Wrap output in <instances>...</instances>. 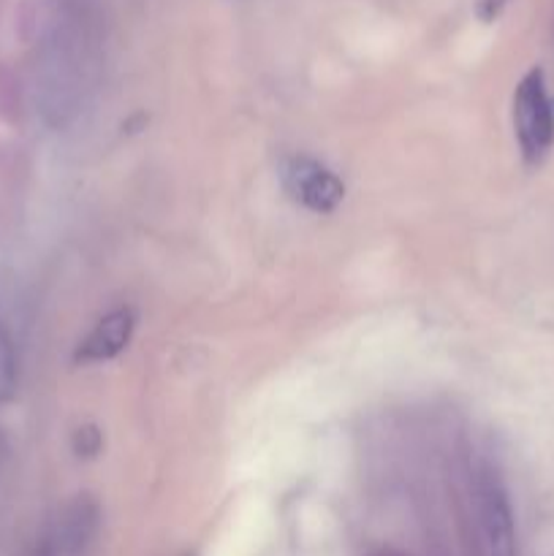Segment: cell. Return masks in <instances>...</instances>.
<instances>
[{
	"instance_id": "1",
	"label": "cell",
	"mask_w": 554,
	"mask_h": 556,
	"mask_svg": "<svg viewBox=\"0 0 554 556\" xmlns=\"http://www.w3.org/2000/svg\"><path fill=\"white\" fill-rule=\"evenodd\" d=\"M38 109L54 128L76 119L90 92V60L76 38L58 36L38 65Z\"/></svg>"
},
{
	"instance_id": "2",
	"label": "cell",
	"mask_w": 554,
	"mask_h": 556,
	"mask_svg": "<svg viewBox=\"0 0 554 556\" xmlns=\"http://www.w3.org/2000/svg\"><path fill=\"white\" fill-rule=\"evenodd\" d=\"M514 134L527 166H541L554 147V106L541 68L527 71L516 85Z\"/></svg>"
},
{
	"instance_id": "3",
	"label": "cell",
	"mask_w": 554,
	"mask_h": 556,
	"mask_svg": "<svg viewBox=\"0 0 554 556\" xmlns=\"http://www.w3.org/2000/svg\"><path fill=\"white\" fill-rule=\"evenodd\" d=\"M282 188L288 190L297 204H302L304 210L318 212H335L337 206L345 199V185L340 182L337 174H331L329 168L320 166L318 161L304 155H293L282 163Z\"/></svg>"
},
{
	"instance_id": "4",
	"label": "cell",
	"mask_w": 554,
	"mask_h": 556,
	"mask_svg": "<svg viewBox=\"0 0 554 556\" xmlns=\"http://www.w3.org/2000/svg\"><path fill=\"white\" fill-rule=\"evenodd\" d=\"M478 527H481L487 556H516V527L508 492L492 472L478 481Z\"/></svg>"
},
{
	"instance_id": "5",
	"label": "cell",
	"mask_w": 554,
	"mask_h": 556,
	"mask_svg": "<svg viewBox=\"0 0 554 556\" xmlns=\"http://www.w3.org/2000/svg\"><path fill=\"white\" fill-rule=\"evenodd\" d=\"M136 318L130 309H114V313L103 315L90 334L81 340L79 351H76V362L81 364H98L109 362V358L119 356L128 348L130 334H134Z\"/></svg>"
},
{
	"instance_id": "6",
	"label": "cell",
	"mask_w": 554,
	"mask_h": 556,
	"mask_svg": "<svg viewBox=\"0 0 554 556\" xmlns=\"http://www.w3.org/2000/svg\"><path fill=\"white\" fill-rule=\"evenodd\" d=\"M20 369H16V351L9 331L0 326V402H9L16 394Z\"/></svg>"
},
{
	"instance_id": "7",
	"label": "cell",
	"mask_w": 554,
	"mask_h": 556,
	"mask_svg": "<svg viewBox=\"0 0 554 556\" xmlns=\"http://www.w3.org/2000/svg\"><path fill=\"white\" fill-rule=\"evenodd\" d=\"M74 445H76V454L79 456H92L98 448H101V434H98L92 427H85L76 432Z\"/></svg>"
},
{
	"instance_id": "8",
	"label": "cell",
	"mask_w": 554,
	"mask_h": 556,
	"mask_svg": "<svg viewBox=\"0 0 554 556\" xmlns=\"http://www.w3.org/2000/svg\"><path fill=\"white\" fill-rule=\"evenodd\" d=\"M503 5H505V0H478L476 11H478V16H481L483 22H492L494 16L503 11Z\"/></svg>"
},
{
	"instance_id": "9",
	"label": "cell",
	"mask_w": 554,
	"mask_h": 556,
	"mask_svg": "<svg viewBox=\"0 0 554 556\" xmlns=\"http://www.w3.org/2000/svg\"><path fill=\"white\" fill-rule=\"evenodd\" d=\"M375 556H405V554H400V552H391V548H383V552H378Z\"/></svg>"
}]
</instances>
